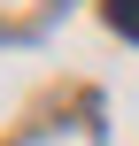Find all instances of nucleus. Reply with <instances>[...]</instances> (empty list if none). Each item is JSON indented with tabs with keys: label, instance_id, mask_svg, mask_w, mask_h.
Segmentation results:
<instances>
[{
	"label": "nucleus",
	"instance_id": "nucleus-1",
	"mask_svg": "<svg viewBox=\"0 0 139 146\" xmlns=\"http://www.w3.org/2000/svg\"><path fill=\"white\" fill-rule=\"evenodd\" d=\"M108 23H116L124 38H139V0H108Z\"/></svg>",
	"mask_w": 139,
	"mask_h": 146
}]
</instances>
